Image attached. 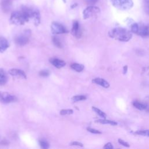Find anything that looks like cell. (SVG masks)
<instances>
[{
  "label": "cell",
  "mask_w": 149,
  "mask_h": 149,
  "mask_svg": "<svg viewBox=\"0 0 149 149\" xmlns=\"http://www.w3.org/2000/svg\"><path fill=\"white\" fill-rule=\"evenodd\" d=\"M144 8L145 12L149 15V0H144Z\"/></svg>",
  "instance_id": "27"
},
{
  "label": "cell",
  "mask_w": 149,
  "mask_h": 149,
  "mask_svg": "<svg viewBox=\"0 0 149 149\" xmlns=\"http://www.w3.org/2000/svg\"><path fill=\"white\" fill-rule=\"evenodd\" d=\"M118 141L120 144H121V145H122V146H123L126 147H130V144L126 142L125 141H124L123 140H122L121 139H119L118 140Z\"/></svg>",
  "instance_id": "30"
},
{
  "label": "cell",
  "mask_w": 149,
  "mask_h": 149,
  "mask_svg": "<svg viewBox=\"0 0 149 149\" xmlns=\"http://www.w3.org/2000/svg\"><path fill=\"white\" fill-rule=\"evenodd\" d=\"M63 1L64 2H66V0H63Z\"/></svg>",
  "instance_id": "38"
},
{
  "label": "cell",
  "mask_w": 149,
  "mask_h": 149,
  "mask_svg": "<svg viewBox=\"0 0 149 149\" xmlns=\"http://www.w3.org/2000/svg\"><path fill=\"white\" fill-rule=\"evenodd\" d=\"M134 134L137 135H141L143 136L149 137V130H140L134 132Z\"/></svg>",
  "instance_id": "24"
},
{
  "label": "cell",
  "mask_w": 149,
  "mask_h": 149,
  "mask_svg": "<svg viewBox=\"0 0 149 149\" xmlns=\"http://www.w3.org/2000/svg\"><path fill=\"white\" fill-rule=\"evenodd\" d=\"M99 0H86V2L87 4L93 5H94L95 3H96Z\"/></svg>",
  "instance_id": "33"
},
{
  "label": "cell",
  "mask_w": 149,
  "mask_h": 149,
  "mask_svg": "<svg viewBox=\"0 0 149 149\" xmlns=\"http://www.w3.org/2000/svg\"><path fill=\"white\" fill-rule=\"evenodd\" d=\"M127 69H128V66L127 65H125L123 68V74H125L127 72Z\"/></svg>",
  "instance_id": "34"
},
{
  "label": "cell",
  "mask_w": 149,
  "mask_h": 149,
  "mask_svg": "<svg viewBox=\"0 0 149 149\" xmlns=\"http://www.w3.org/2000/svg\"><path fill=\"white\" fill-rule=\"evenodd\" d=\"M73 112V111L70 109H62L60 111V115H69L72 114Z\"/></svg>",
  "instance_id": "26"
},
{
  "label": "cell",
  "mask_w": 149,
  "mask_h": 149,
  "mask_svg": "<svg viewBox=\"0 0 149 149\" xmlns=\"http://www.w3.org/2000/svg\"><path fill=\"white\" fill-rule=\"evenodd\" d=\"M70 68L74 70L76 72H80L81 71H83V70L84 68V66L82 64H80V63H74L70 65Z\"/></svg>",
  "instance_id": "19"
},
{
  "label": "cell",
  "mask_w": 149,
  "mask_h": 149,
  "mask_svg": "<svg viewBox=\"0 0 149 149\" xmlns=\"http://www.w3.org/2000/svg\"><path fill=\"white\" fill-rule=\"evenodd\" d=\"M52 40L53 44L58 48H62V44L59 40V38L56 36H54L52 37Z\"/></svg>",
  "instance_id": "21"
},
{
  "label": "cell",
  "mask_w": 149,
  "mask_h": 149,
  "mask_svg": "<svg viewBox=\"0 0 149 149\" xmlns=\"http://www.w3.org/2000/svg\"><path fill=\"white\" fill-rule=\"evenodd\" d=\"M30 31H26L24 33L17 35L15 38V43L19 46H24L26 45L29 41Z\"/></svg>",
  "instance_id": "4"
},
{
  "label": "cell",
  "mask_w": 149,
  "mask_h": 149,
  "mask_svg": "<svg viewBox=\"0 0 149 149\" xmlns=\"http://www.w3.org/2000/svg\"><path fill=\"white\" fill-rule=\"evenodd\" d=\"M95 122L97 123H101V124H104V125L108 124V125H110L112 126H115L117 125V123L115 121L105 119V118L104 119H98V120H96Z\"/></svg>",
  "instance_id": "17"
},
{
  "label": "cell",
  "mask_w": 149,
  "mask_h": 149,
  "mask_svg": "<svg viewBox=\"0 0 149 149\" xmlns=\"http://www.w3.org/2000/svg\"><path fill=\"white\" fill-rule=\"evenodd\" d=\"M100 12V9L97 6H88L84 10L83 12V18L84 19L90 18L93 16L97 15Z\"/></svg>",
  "instance_id": "5"
},
{
  "label": "cell",
  "mask_w": 149,
  "mask_h": 149,
  "mask_svg": "<svg viewBox=\"0 0 149 149\" xmlns=\"http://www.w3.org/2000/svg\"><path fill=\"white\" fill-rule=\"evenodd\" d=\"M87 130L88 132L93 133V134H101V132L100 131H99L98 130L93 129V128H91V127H87Z\"/></svg>",
  "instance_id": "29"
},
{
  "label": "cell",
  "mask_w": 149,
  "mask_h": 149,
  "mask_svg": "<svg viewBox=\"0 0 149 149\" xmlns=\"http://www.w3.org/2000/svg\"><path fill=\"white\" fill-rule=\"evenodd\" d=\"M86 100V97L83 95H74L72 98V100L73 102H77L80 101H83Z\"/></svg>",
  "instance_id": "23"
},
{
  "label": "cell",
  "mask_w": 149,
  "mask_h": 149,
  "mask_svg": "<svg viewBox=\"0 0 149 149\" xmlns=\"http://www.w3.org/2000/svg\"><path fill=\"white\" fill-rule=\"evenodd\" d=\"M146 110H147L148 112H149V107H148L147 106V108H146Z\"/></svg>",
  "instance_id": "37"
},
{
  "label": "cell",
  "mask_w": 149,
  "mask_h": 149,
  "mask_svg": "<svg viewBox=\"0 0 149 149\" xmlns=\"http://www.w3.org/2000/svg\"><path fill=\"white\" fill-rule=\"evenodd\" d=\"M12 23L16 25H23L29 20V17L22 11L13 12L10 18Z\"/></svg>",
  "instance_id": "2"
},
{
  "label": "cell",
  "mask_w": 149,
  "mask_h": 149,
  "mask_svg": "<svg viewBox=\"0 0 149 149\" xmlns=\"http://www.w3.org/2000/svg\"><path fill=\"white\" fill-rule=\"evenodd\" d=\"M49 61L54 66L58 69L64 67L66 65V63L64 61L58 58H51Z\"/></svg>",
  "instance_id": "11"
},
{
  "label": "cell",
  "mask_w": 149,
  "mask_h": 149,
  "mask_svg": "<svg viewBox=\"0 0 149 149\" xmlns=\"http://www.w3.org/2000/svg\"><path fill=\"white\" fill-rule=\"evenodd\" d=\"M112 5L120 10H128L133 5V0H110Z\"/></svg>",
  "instance_id": "3"
},
{
  "label": "cell",
  "mask_w": 149,
  "mask_h": 149,
  "mask_svg": "<svg viewBox=\"0 0 149 149\" xmlns=\"http://www.w3.org/2000/svg\"><path fill=\"white\" fill-rule=\"evenodd\" d=\"M39 75L42 77H47L49 75V72L47 69L42 70L39 72Z\"/></svg>",
  "instance_id": "28"
},
{
  "label": "cell",
  "mask_w": 149,
  "mask_h": 149,
  "mask_svg": "<svg viewBox=\"0 0 149 149\" xmlns=\"http://www.w3.org/2000/svg\"><path fill=\"white\" fill-rule=\"evenodd\" d=\"M8 47L9 44L7 40L3 37H0V53L4 52Z\"/></svg>",
  "instance_id": "13"
},
{
  "label": "cell",
  "mask_w": 149,
  "mask_h": 149,
  "mask_svg": "<svg viewBox=\"0 0 149 149\" xmlns=\"http://www.w3.org/2000/svg\"><path fill=\"white\" fill-rule=\"evenodd\" d=\"M72 34L76 38H80L81 37V33L80 29L79 22L77 21H74L73 23V26L72 29Z\"/></svg>",
  "instance_id": "10"
},
{
  "label": "cell",
  "mask_w": 149,
  "mask_h": 149,
  "mask_svg": "<svg viewBox=\"0 0 149 149\" xmlns=\"http://www.w3.org/2000/svg\"><path fill=\"white\" fill-rule=\"evenodd\" d=\"M31 19L33 20L35 25L38 26L40 24V16L39 12L37 10L35 9Z\"/></svg>",
  "instance_id": "18"
},
{
  "label": "cell",
  "mask_w": 149,
  "mask_h": 149,
  "mask_svg": "<svg viewBox=\"0 0 149 149\" xmlns=\"http://www.w3.org/2000/svg\"><path fill=\"white\" fill-rule=\"evenodd\" d=\"M148 98H149V95H148Z\"/></svg>",
  "instance_id": "39"
},
{
  "label": "cell",
  "mask_w": 149,
  "mask_h": 149,
  "mask_svg": "<svg viewBox=\"0 0 149 149\" xmlns=\"http://www.w3.org/2000/svg\"><path fill=\"white\" fill-rule=\"evenodd\" d=\"M108 35L111 38L123 42L129 41L132 37L131 31L122 27L113 29L108 33Z\"/></svg>",
  "instance_id": "1"
},
{
  "label": "cell",
  "mask_w": 149,
  "mask_h": 149,
  "mask_svg": "<svg viewBox=\"0 0 149 149\" xmlns=\"http://www.w3.org/2000/svg\"><path fill=\"white\" fill-rule=\"evenodd\" d=\"M104 149H113V147L111 143H107L105 144V146L103 147Z\"/></svg>",
  "instance_id": "31"
},
{
  "label": "cell",
  "mask_w": 149,
  "mask_h": 149,
  "mask_svg": "<svg viewBox=\"0 0 149 149\" xmlns=\"http://www.w3.org/2000/svg\"><path fill=\"white\" fill-rule=\"evenodd\" d=\"M14 0H2L1 8L3 12H8L12 8Z\"/></svg>",
  "instance_id": "9"
},
{
  "label": "cell",
  "mask_w": 149,
  "mask_h": 149,
  "mask_svg": "<svg viewBox=\"0 0 149 149\" xmlns=\"http://www.w3.org/2000/svg\"><path fill=\"white\" fill-rule=\"evenodd\" d=\"M39 144H40V147L44 149H47L49 147V143H48L47 141H46L44 139L39 140Z\"/></svg>",
  "instance_id": "22"
},
{
  "label": "cell",
  "mask_w": 149,
  "mask_h": 149,
  "mask_svg": "<svg viewBox=\"0 0 149 149\" xmlns=\"http://www.w3.org/2000/svg\"><path fill=\"white\" fill-rule=\"evenodd\" d=\"M8 80V77L6 72L2 69H0V86L4 85Z\"/></svg>",
  "instance_id": "14"
},
{
  "label": "cell",
  "mask_w": 149,
  "mask_h": 149,
  "mask_svg": "<svg viewBox=\"0 0 149 149\" xmlns=\"http://www.w3.org/2000/svg\"><path fill=\"white\" fill-rule=\"evenodd\" d=\"M9 73L15 77L22 78V79H26L27 76L26 73L22 70L19 69H11L9 70Z\"/></svg>",
  "instance_id": "8"
},
{
  "label": "cell",
  "mask_w": 149,
  "mask_h": 149,
  "mask_svg": "<svg viewBox=\"0 0 149 149\" xmlns=\"http://www.w3.org/2000/svg\"><path fill=\"white\" fill-rule=\"evenodd\" d=\"M139 25L136 23H133V24H131V26H130L131 32L137 34V32L139 31Z\"/></svg>",
  "instance_id": "25"
},
{
  "label": "cell",
  "mask_w": 149,
  "mask_h": 149,
  "mask_svg": "<svg viewBox=\"0 0 149 149\" xmlns=\"http://www.w3.org/2000/svg\"><path fill=\"white\" fill-rule=\"evenodd\" d=\"M51 32L53 34H61L67 33L68 31L61 24L57 22H52L51 26Z\"/></svg>",
  "instance_id": "6"
},
{
  "label": "cell",
  "mask_w": 149,
  "mask_h": 149,
  "mask_svg": "<svg viewBox=\"0 0 149 149\" xmlns=\"http://www.w3.org/2000/svg\"><path fill=\"white\" fill-rule=\"evenodd\" d=\"M133 106L139 109V110H141V111H143V110H146L147 107V105L146 104H143V103H141L139 101H135L133 102Z\"/></svg>",
  "instance_id": "16"
},
{
  "label": "cell",
  "mask_w": 149,
  "mask_h": 149,
  "mask_svg": "<svg viewBox=\"0 0 149 149\" xmlns=\"http://www.w3.org/2000/svg\"><path fill=\"white\" fill-rule=\"evenodd\" d=\"M137 34L143 37H148L147 26H140L139 28V31L137 32Z\"/></svg>",
  "instance_id": "15"
},
{
  "label": "cell",
  "mask_w": 149,
  "mask_h": 149,
  "mask_svg": "<svg viewBox=\"0 0 149 149\" xmlns=\"http://www.w3.org/2000/svg\"><path fill=\"white\" fill-rule=\"evenodd\" d=\"M147 34H148V37L149 36V24L148 26H147Z\"/></svg>",
  "instance_id": "36"
},
{
  "label": "cell",
  "mask_w": 149,
  "mask_h": 149,
  "mask_svg": "<svg viewBox=\"0 0 149 149\" xmlns=\"http://www.w3.org/2000/svg\"><path fill=\"white\" fill-rule=\"evenodd\" d=\"M143 73H148L149 74V67L143 68Z\"/></svg>",
  "instance_id": "35"
},
{
  "label": "cell",
  "mask_w": 149,
  "mask_h": 149,
  "mask_svg": "<svg viewBox=\"0 0 149 149\" xmlns=\"http://www.w3.org/2000/svg\"><path fill=\"white\" fill-rule=\"evenodd\" d=\"M92 109L100 117L105 119L107 117V115L105 113H104L103 111H102L101 110H100V109H98V108L97 107H92Z\"/></svg>",
  "instance_id": "20"
},
{
  "label": "cell",
  "mask_w": 149,
  "mask_h": 149,
  "mask_svg": "<svg viewBox=\"0 0 149 149\" xmlns=\"http://www.w3.org/2000/svg\"><path fill=\"white\" fill-rule=\"evenodd\" d=\"M70 145L71 146H79V147H83V145L82 143L78 142V141H73L72 143H70Z\"/></svg>",
  "instance_id": "32"
},
{
  "label": "cell",
  "mask_w": 149,
  "mask_h": 149,
  "mask_svg": "<svg viewBox=\"0 0 149 149\" xmlns=\"http://www.w3.org/2000/svg\"><path fill=\"white\" fill-rule=\"evenodd\" d=\"M17 100L15 96L3 91H0V101L4 104H8L15 102Z\"/></svg>",
  "instance_id": "7"
},
{
  "label": "cell",
  "mask_w": 149,
  "mask_h": 149,
  "mask_svg": "<svg viewBox=\"0 0 149 149\" xmlns=\"http://www.w3.org/2000/svg\"><path fill=\"white\" fill-rule=\"evenodd\" d=\"M92 82L96 84L100 85L104 88H108L109 87V83L105 79L100 77H97L92 80Z\"/></svg>",
  "instance_id": "12"
}]
</instances>
